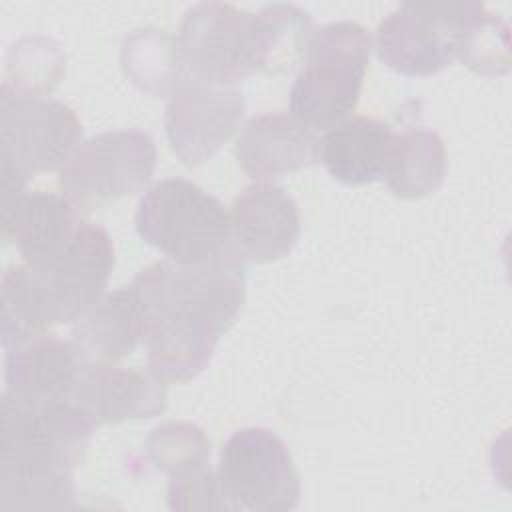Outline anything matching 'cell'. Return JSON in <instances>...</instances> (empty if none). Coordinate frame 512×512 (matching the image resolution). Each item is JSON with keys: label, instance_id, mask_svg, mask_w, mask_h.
<instances>
[{"label": "cell", "instance_id": "44dd1931", "mask_svg": "<svg viewBox=\"0 0 512 512\" xmlns=\"http://www.w3.org/2000/svg\"><path fill=\"white\" fill-rule=\"evenodd\" d=\"M66 74V54L50 36H24L6 54L2 88L16 94L46 98Z\"/></svg>", "mask_w": 512, "mask_h": 512}, {"label": "cell", "instance_id": "8992f818", "mask_svg": "<svg viewBox=\"0 0 512 512\" xmlns=\"http://www.w3.org/2000/svg\"><path fill=\"white\" fill-rule=\"evenodd\" d=\"M82 138L76 112L52 98L0 90V184L26 188L64 164Z\"/></svg>", "mask_w": 512, "mask_h": 512}, {"label": "cell", "instance_id": "5bb4252c", "mask_svg": "<svg viewBox=\"0 0 512 512\" xmlns=\"http://www.w3.org/2000/svg\"><path fill=\"white\" fill-rule=\"evenodd\" d=\"M68 402L94 426L154 418L166 408V382L150 370L84 366Z\"/></svg>", "mask_w": 512, "mask_h": 512}, {"label": "cell", "instance_id": "7402d4cb", "mask_svg": "<svg viewBox=\"0 0 512 512\" xmlns=\"http://www.w3.org/2000/svg\"><path fill=\"white\" fill-rule=\"evenodd\" d=\"M456 60L476 74L500 76L510 68V28L484 6L466 22L456 46Z\"/></svg>", "mask_w": 512, "mask_h": 512}, {"label": "cell", "instance_id": "cb8c5ba5", "mask_svg": "<svg viewBox=\"0 0 512 512\" xmlns=\"http://www.w3.org/2000/svg\"><path fill=\"white\" fill-rule=\"evenodd\" d=\"M72 500V474H0V510H64Z\"/></svg>", "mask_w": 512, "mask_h": 512}, {"label": "cell", "instance_id": "ac0fdd59", "mask_svg": "<svg viewBox=\"0 0 512 512\" xmlns=\"http://www.w3.org/2000/svg\"><path fill=\"white\" fill-rule=\"evenodd\" d=\"M394 138L390 124L352 116L328 128L316 144V162L348 186H362L382 178L386 156Z\"/></svg>", "mask_w": 512, "mask_h": 512}, {"label": "cell", "instance_id": "277c9868", "mask_svg": "<svg viewBox=\"0 0 512 512\" xmlns=\"http://www.w3.org/2000/svg\"><path fill=\"white\" fill-rule=\"evenodd\" d=\"M134 222L142 240L170 260L236 264L230 212L188 178L172 176L152 184L138 202Z\"/></svg>", "mask_w": 512, "mask_h": 512}, {"label": "cell", "instance_id": "ffe728a7", "mask_svg": "<svg viewBox=\"0 0 512 512\" xmlns=\"http://www.w3.org/2000/svg\"><path fill=\"white\" fill-rule=\"evenodd\" d=\"M120 66L134 86L156 98H170L188 78L178 38L154 26L124 36Z\"/></svg>", "mask_w": 512, "mask_h": 512}, {"label": "cell", "instance_id": "8fae6325", "mask_svg": "<svg viewBox=\"0 0 512 512\" xmlns=\"http://www.w3.org/2000/svg\"><path fill=\"white\" fill-rule=\"evenodd\" d=\"M244 96L236 88L186 78L170 96L164 126L174 154L188 166L208 160L238 128Z\"/></svg>", "mask_w": 512, "mask_h": 512}, {"label": "cell", "instance_id": "30bf717a", "mask_svg": "<svg viewBox=\"0 0 512 512\" xmlns=\"http://www.w3.org/2000/svg\"><path fill=\"white\" fill-rule=\"evenodd\" d=\"M482 2H402L376 32L380 60L404 76H432L456 60V46L466 22Z\"/></svg>", "mask_w": 512, "mask_h": 512}, {"label": "cell", "instance_id": "4fadbf2b", "mask_svg": "<svg viewBox=\"0 0 512 512\" xmlns=\"http://www.w3.org/2000/svg\"><path fill=\"white\" fill-rule=\"evenodd\" d=\"M230 232L236 264L280 260L290 254L300 236V212L282 186L254 182L230 208Z\"/></svg>", "mask_w": 512, "mask_h": 512}, {"label": "cell", "instance_id": "ba28073f", "mask_svg": "<svg viewBox=\"0 0 512 512\" xmlns=\"http://www.w3.org/2000/svg\"><path fill=\"white\" fill-rule=\"evenodd\" d=\"M218 486L226 510L280 512L300 500V478L288 446L268 428H242L220 450Z\"/></svg>", "mask_w": 512, "mask_h": 512}, {"label": "cell", "instance_id": "52a82bcc", "mask_svg": "<svg viewBox=\"0 0 512 512\" xmlns=\"http://www.w3.org/2000/svg\"><path fill=\"white\" fill-rule=\"evenodd\" d=\"M94 424L70 402L26 408L2 398L0 472L72 474L84 460Z\"/></svg>", "mask_w": 512, "mask_h": 512}, {"label": "cell", "instance_id": "d6986e66", "mask_svg": "<svg viewBox=\"0 0 512 512\" xmlns=\"http://www.w3.org/2000/svg\"><path fill=\"white\" fill-rule=\"evenodd\" d=\"M446 172L442 138L426 128L394 132L382 180L394 196L412 200L440 188Z\"/></svg>", "mask_w": 512, "mask_h": 512}, {"label": "cell", "instance_id": "7c38bea8", "mask_svg": "<svg viewBox=\"0 0 512 512\" xmlns=\"http://www.w3.org/2000/svg\"><path fill=\"white\" fill-rule=\"evenodd\" d=\"M2 346L6 352L2 398L26 408H50L70 400L84 368L72 342L40 332Z\"/></svg>", "mask_w": 512, "mask_h": 512}, {"label": "cell", "instance_id": "7a4b0ae2", "mask_svg": "<svg viewBox=\"0 0 512 512\" xmlns=\"http://www.w3.org/2000/svg\"><path fill=\"white\" fill-rule=\"evenodd\" d=\"M112 268V240L88 220L54 260L8 266L0 284L2 344L74 322L104 294Z\"/></svg>", "mask_w": 512, "mask_h": 512}, {"label": "cell", "instance_id": "9c48e42d", "mask_svg": "<svg viewBox=\"0 0 512 512\" xmlns=\"http://www.w3.org/2000/svg\"><path fill=\"white\" fill-rule=\"evenodd\" d=\"M156 168L150 134L128 128L110 130L82 142L60 168L64 194L84 212L104 202L142 192Z\"/></svg>", "mask_w": 512, "mask_h": 512}, {"label": "cell", "instance_id": "3957f363", "mask_svg": "<svg viewBox=\"0 0 512 512\" xmlns=\"http://www.w3.org/2000/svg\"><path fill=\"white\" fill-rule=\"evenodd\" d=\"M178 44L192 78L230 86L254 72L272 74L276 22L268 6L252 14L234 4L200 2L184 12Z\"/></svg>", "mask_w": 512, "mask_h": 512}, {"label": "cell", "instance_id": "d4e9b609", "mask_svg": "<svg viewBox=\"0 0 512 512\" xmlns=\"http://www.w3.org/2000/svg\"><path fill=\"white\" fill-rule=\"evenodd\" d=\"M168 506L172 510H226L218 476L208 466L172 476L168 484Z\"/></svg>", "mask_w": 512, "mask_h": 512}, {"label": "cell", "instance_id": "6da1fadb", "mask_svg": "<svg viewBox=\"0 0 512 512\" xmlns=\"http://www.w3.org/2000/svg\"><path fill=\"white\" fill-rule=\"evenodd\" d=\"M130 286L140 308L148 370L162 382H186L206 368L246 294L242 266L170 258L140 270Z\"/></svg>", "mask_w": 512, "mask_h": 512}, {"label": "cell", "instance_id": "603a6c76", "mask_svg": "<svg viewBox=\"0 0 512 512\" xmlns=\"http://www.w3.org/2000/svg\"><path fill=\"white\" fill-rule=\"evenodd\" d=\"M146 456L160 472L172 478L204 468L210 458V440L192 422H166L148 436Z\"/></svg>", "mask_w": 512, "mask_h": 512}, {"label": "cell", "instance_id": "2e32d148", "mask_svg": "<svg viewBox=\"0 0 512 512\" xmlns=\"http://www.w3.org/2000/svg\"><path fill=\"white\" fill-rule=\"evenodd\" d=\"M316 130L290 112H268L248 120L236 140L242 170L254 180L294 172L316 162Z\"/></svg>", "mask_w": 512, "mask_h": 512}, {"label": "cell", "instance_id": "9a60e30c", "mask_svg": "<svg viewBox=\"0 0 512 512\" xmlns=\"http://www.w3.org/2000/svg\"><path fill=\"white\" fill-rule=\"evenodd\" d=\"M2 238L14 242L28 264H42L60 256L76 238L86 212L66 194L24 192L0 206Z\"/></svg>", "mask_w": 512, "mask_h": 512}, {"label": "cell", "instance_id": "e0dca14e", "mask_svg": "<svg viewBox=\"0 0 512 512\" xmlns=\"http://www.w3.org/2000/svg\"><path fill=\"white\" fill-rule=\"evenodd\" d=\"M142 342V318L132 286L102 294L72 326V344L84 366H110Z\"/></svg>", "mask_w": 512, "mask_h": 512}, {"label": "cell", "instance_id": "5b68a950", "mask_svg": "<svg viewBox=\"0 0 512 512\" xmlns=\"http://www.w3.org/2000/svg\"><path fill=\"white\" fill-rule=\"evenodd\" d=\"M372 38L350 20L314 28L304 66L290 90V114L312 130L332 128L356 108Z\"/></svg>", "mask_w": 512, "mask_h": 512}]
</instances>
